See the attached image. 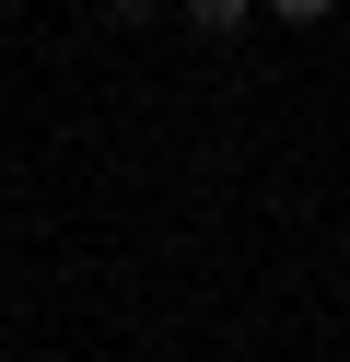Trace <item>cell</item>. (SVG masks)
Wrapping results in <instances>:
<instances>
[{
    "label": "cell",
    "mask_w": 350,
    "mask_h": 362,
    "mask_svg": "<svg viewBox=\"0 0 350 362\" xmlns=\"http://www.w3.org/2000/svg\"><path fill=\"white\" fill-rule=\"evenodd\" d=\"M152 12H163V0H105V24H152Z\"/></svg>",
    "instance_id": "obj_3"
},
{
    "label": "cell",
    "mask_w": 350,
    "mask_h": 362,
    "mask_svg": "<svg viewBox=\"0 0 350 362\" xmlns=\"http://www.w3.org/2000/svg\"><path fill=\"white\" fill-rule=\"evenodd\" d=\"M245 12H269V0H187V24H199V35H233Z\"/></svg>",
    "instance_id": "obj_1"
},
{
    "label": "cell",
    "mask_w": 350,
    "mask_h": 362,
    "mask_svg": "<svg viewBox=\"0 0 350 362\" xmlns=\"http://www.w3.org/2000/svg\"><path fill=\"white\" fill-rule=\"evenodd\" d=\"M0 12H23V0H0Z\"/></svg>",
    "instance_id": "obj_4"
},
{
    "label": "cell",
    "mask_w": 350,
    "mask_h": 362,
    "mask_svg": "<svg viewBox=\"0 0 350 362\" xmlns=\"http://www.w3.org/2000/svg\"><path fill=\"white\" fill-rule=\"evenodd\" d=\"M280 24H327V12H339V0H269Z\"/></svg>",
    "instance_id": "obj_2"
}]
</instances>
